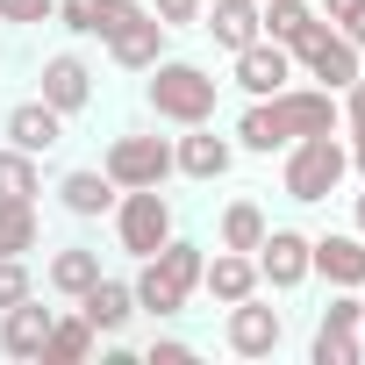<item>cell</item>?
<instances>
[{
	"label": "cell",
	"mask_w": 365,
	"mask_h": 365,
	"mask_svg": "<svg viewBox=\"0 0 365 365\" xmlns=\"http://www.w3.org/2000/svg\"><path fill=\"white\" fill-rule=\"evenodd\" d=\"M315 365H358L365 358V344H358V329H315V351H308Z\"/></svg>",
	"instance_id": "obj_28"
},
{
	"label": "cell",
	"mask_w": 365,
	"mask_h": 365,
	"mask_svg": "<svg viewBox=\"0 0 365 365\" xmlns=\"http://www.w3.org/2000/svg\"><path fill=\"white\" fill-rule=\"evenodd\" d=\"M358 344H365V329H358Z\"/></svg>",
	"instance_id": "obj_37"
},
{
	"label": "cell",
	"mask_w": 365,
	"mask_h": 365,
	"mask_svg": "<svg viewBox=\"0 0 365 365\" xmlns=\"http://www.w3.org/2000/svg\"><path fill=\"white\" fill-rule=\"evenodd\" d=\"M165 36H172V29H165L150 8H136V15H122V22H115L101 43H108V58H115L122 72H150V65L165 58Z\"/></svg>",
	"instance_id": "obj_10"
},
{
	"label": "cell",
	"mask_w": 365,
	"mask_h": 365,
	"mask_svg": "<svg viewBox=\"0 0 365 365\" xmlns=\"http://www.w3.org/2000/svg\"><path fill=\"white\" fill-rule=\"evenodd\" d=\"M201 29L237 58L244 43H258L265 36V22H258V0H208V8H201Z\"/></svg>",
	"instance_id": "obj_21"
},
{
	"label": "cell",
	"mask_w": 365,
	"mask_h": 365,
	"mask_svg": "<svg viewBox=\"0 0 365 365\" xmlns=\"http://www.w3.org/2000/svg\"><path fill=\"white\" fill-rule=\"evenodd\" d=\"M115 201H122V187H115L101 165H72V172L58 179V208H65V215H79V222L115 215Z\"/></svg>",
	"instance_id": "obj_14"
},
{
	"label": "cell",
	"mask_w": 365,
	"mask_h": 365,
	"mask_svg": "<svg viewBox=\"0 0 365 365\" xmlns=\"http://www.w3.org/2000/svg\"><path fill=\"white\" fill-rule=\"evenodd\" d=\"M344 150H351V172L365 179V129H358V136H344Z\"/></svg>",
	"instance_id": "obj_35"
},
{
	"label": "cell",
	"mask_w": 365,
	"mask_h": 365,
	"mask_svg": "<svg viewBox=\"0 0 365 365\" xmlns=\"http://www.w3.org/2000/svg\"><path fill=\"white\" fill-rule=\"evenodd\" d=\"M230 165H237V136H215V122H194L187 136H172V172H179V179L215 187Z\"/></svg>",
	"instance_id": "obj_7"
},
{
	"label": "cell",
	"mask_w": 365,
	"mask_h": 365,
	"mask_svg": "<svg viewBox=\"0 0 365 365\" xmlns=\"http://www.w3.org/2000/svg\"><path fill=\"white\" fill-rule=\"evenodd\" d=\"M143 8H150L165 29H201V8H208V0H143Z\"/></svg>",
	"instance_id": "obj_30"
},
{
	"label": "cell",
	"mask_w": 365,
	"mask_h": 365,
	"mask_svg": "<svg viewBox=\"0 0 365 365\" xmlns=\"http://www.w3.org/2000/svg\"><path fill=\"white\" fill-rule=\"evenodd\" d=\"M294 72H308L315 86H329V93H344V86H351V79H358L365 65H358V43H351V36H336V29L322 22V29H315V43H308V51L294 58Z\"/></svg>",
	"instance_id": "obj_12"
},
{
	"label": "cell",
	"mask_w": 365,
	"mask_h": 365,
	"mask_svg": "<svg viewBox=\"0 0 365 365\" xmlns=\"http://www.w3.org/2000/svg\"><path fill=\"white\" fill-rule=\"evenodd\" d=\"M51 15H58V0H0V22H15V29L51 22Z\"/></svg>",
	"instance_id": "obj_32"
},
{
	"label": "cell",
	"mask_w": 365,
	"mask_h": 365,
	"mask_svg": "<svg viewBox=\"0 0 365 365\" xmlns=\"http://www.w3.org/2000/svg\"><path fill=\"white\" fill-rule=\"evenodd\" d=\"M336 101H344V136H358V129H365V72H358Z\"/></svg>",
	"instance_id": "obj_33"
},
{
	"label": "cell",
	"mask_w": 365,
	"mask_h": 365,
	"mask_svg": "<svg viewBox=\"0 0 365 365\" xmlns=\"http://www.w3.org/2000/svg\"><path fill=\"white\" fill-rule=\"evenodd\" d=\"M93 322L86 315H51V336H43V358L36 365H79V358H93Z\"/></svg>",
	"instance_id": "obj_24"
},
{
	"label": "cell",
	"mask_w": 365,
	"mask_h": 365,
	"mask_svg": "<svg viewBox=\"0 0 365 365\" xmlns=\"http://www.w3.org/2000/svg\"><path fill=\"white\" fill-rule=\"evenodd\" d=\"M215 93H222V79H215L208 65H194V58H158V65H150V86H143L150 115L172 122V129L215 122Z\"/></svg>",
	"instance_id": "obj_3"
},
{
	"label": "cell",
	"mask_w": 365,
	"mask_h": 365,
	"mask_svg": "<svg viewBox=\"0 0 365 365\" xmlns=\"http://www.w3.org/2000/svg\"><path fill=\"white\" fill-rule=\"evenodd\" d=\"M51 315H58V308H43L36 294H29V301H15V308H0V351H8V358H43Z\"/></svg>",
	"instance_id": "obj_19"
},
{
	"label": "cell",
	"mask_w": 365,
	"mask_h": 365,
	"mask_svg": "<svg viewBox=\"0 0 365 365\" xmlns=\"http://www.w3.org/2000/svg\"><path fill=\"white\" fill-rule=\"evenodd\" d=\"M351 230H358V237H365V194H358V201H351Z\"/></svg>",
	"instance_id": "obj_36"
},
{
	"label": "cell",
	"mask_w": 365,
	"mask_h": 365,
	"mask_svg": "<svg viewBox=\"0 0 365 365\" xmlns=\"http://www.w3.org/2000/svg\"><path fill=\"white\" fill-rule=\"evenodd\" d=\"M222 344H230L237 358H272V351L287 344V315H279V308H265V301L251 294V301H237V308H230Z\"/></svg>",
	"instance_id": "obj_8"
},
{
	"label": "cell",
	"mask_w": 365,
	"mask_h": 365,
	"mask_svg": "<svg viewBox=\"0 0 365 365\" xmlns=\"http://www.w3.org/2000/svg\"><path fill=\"white\" fill-rule=\"evenodd\" d=\"M329 129H344V101L329 86H279L237 115V150L272 158V150H287L301 136H329Z\"/></svg>",
	"instance_id": "obj_1"
},
{
	"label": "cell",
	"mask_w": 365,
	"mask_h": 365,
	"mask_svg": "<svg viewBox=\"0 0 365 365\" xmlns=\"http://www.w3.org/2000/svg\"><path fill=\"white\" fill-rule=\"evenodd\" d=\"M36 287H29V265L22 258H0V308H15V301H29Z\"/></svg>",
	"instance_id": "obj_31"
},
{
	"label": "cell",
	"mask_w": 365,
	"mask_h": 365,
	"mask_svg": "<svg viewBox=\"0 0 365 365\" xmlns=\"http://www.w3.org/2000/svg\"><path fill=\"white\" fill-rule=\"evenodd\" d=\"M136 265H143V272L129 279L136 315H158V322H165V315H179V308L201 294V265H208V251H201L194 237H179V230H172V237H165L150 258H136Z\"/></svg>",
	"instance_id": "obj_2"
},
{
	"label": "cell",
	"mask_w": 365,
	"mask_h": 365,
	"mask_svg": "<svg viewBox=\"0 0 365 365\" xmlns=\"http://www.w3.org/2000/svg\"><path fill=\"white\" fill-rule=\"evenodd\" d=\"M51 294H65V301H79L93 279H101V251H86V244H65V251H51Z\"/></svg>",
	"instance_id": "obj_23"
},
{
	"label": "cell",
	"mask_w": 365,
	"mask_h": 365,
	"mask_svg": "<svg viewBox=\"0 0 365 365\" xmlns=\"http://www.w3.org/2000/svg\"><path fill=\"white\" fill-rule=\"evenodd\" d=\"M143 358H150V365H194V344H179V336H158Z\"/></svg>",
	"instance_id": "obj_34"
},
{
	"label": "cell",
	"mask_w": 365,
	"mask_h": 365,
	"mask_svg": "<svg viewBox=\"0 0 365 365\" xmlns=\"http://www.w3.org/2000/svg\"><path fill=\"white\" fill-rule=\"evenodd\" d=\"M201 294H208L215 308L251 301V294H258V258H251V251H215V258L201 265Z\"/></svg>",
	"instance_id": "obj_15"
},
{
	"label": "cell",
	"mask_w": 365,
	"mask_h": 365,
	"mask_svg": "<svg viewBox=\"0 0 365 365\" xmlns=\"http://www.w3.org/2000/svg\"><path fill=\"white\" fill-rule=\"evenodd\" d=\"M265 230H272V222H265L258 201H230V208H222V251H258Z\"/></svg>",
	"instance_id": "obj_27"
},
{
	"label": "cell",
	"mask_w": 365,
	"mask_h": 365,
	"mask_svg": "<svg viewBox=\"0 0 365 365\" xmlns=\"http://www.w3.org/2000/svg\"><path fill=\"white\" fill-rule=\"evenodd\" d=\"M322 8V22L336 29V36H351L358 51H365V0H315Z\"/></svg>",
	"instance_id": "obj_29"
},
{
	"label": "cell",
	"mask_w": 365,
	"mask_h": 365,
	"mask_svg": "<svg viewBox=\"0 0 365 365\" xmlns=\"http://www.w3.org/2000/svg\"><path fill=\"white\" fill-rule=\"evenodd\" d=\"M8 143H15V150H29V158H43V150H58V143H65V115L36 93V101L8 108Z\"/></svg>",
	"instance_id": "obj_16"
},
{
	"label": "cell",
	"mask_w": 365,
	"mask_h": 365,
	"mask_svg": "<svg viewBox=\"0 0 365 365\" xmlns=\"http://www.w3.org/2000/svg\"><path fill=\"white\" fill-rule=\"evenodd\" d=\"M308 279H329V287H351V294H365V237H358V230L308 237Z\"/></svg>",
	"instance_id": "obj_9"
},
{
	"label": "cell",
	"mask_w": 365,
	"mask_h": 365,
	"mask_svg": "<svg viewBox=\"0 0 365 365\" xmlns=\"http://www.w3.org/2000/svg\"><path fill=\"white\" fill-rule=\"evenodd\" d=\"M36 237H43L36 201H0V258H29Z\"/></svg>",
	"instance_id": "obj_25"
},
{
	"label": "cell",
	"mask_w": 365,
	"mask_h": 365,
	"mask_svg": "<svg viewBox=\"0 0 365 365\" xmlns=\"http://www.w3.org/2000/svg\"><path fill=\"white\" fill-rule=\"evenodd\" d=\"M101 172L115 179L122 194L129 187H165V179H172V136H115L108 158H101Z\"/></svg>",
	"instance_id": "obj_6"
},
{
	"label": "cell",
	"mask_w": 365,
	"mask_h": 365,
	"mask_svg": "<svg viewBox=\"0 0 365 365\" xmlns=\"http://www.w3.org/2000/svg\"><path fill=\"white\" fill-rule=\"evenodd\" d=\"M72 308L93 322V336H122V329H129V315H136V294H129V279H108V272H101Z\"/></svg>",
	"instance_id": "obj_17"
},
{
	"label": "cell",
	"mask_w": 365,
	"mask_h": 365,
	"mask_svg": "<svg viewBox=\"0 0 365 365\" xmlns=\"http://www.w3.org/2000/svg\"><path fill=\"white\" fill-rule=\"evenodd\" d=\"M258 22H265L272 43H287L301 58L315 43V29H322V8H315V0H258Z\"/></svg>",
	"instance_id": "obj_18"
},
{
	"label": "cell",
	"mask_w": 365,
	"mask_h": 365,
	"mask_svg": "<svg viewBox=\"0 0 365 365\" xmlns=\"http://www.w3.org/2000/svg\"><path fill=\"white\" fill-rule=\"evenodd\" d=\"M43 194V172H36V158L29 150H0V201H36Z\"/></svg>",
	"instance_id": "obj_26"
},
{
	"label": "cell",
	"mask_w": 365,
	"mask_h": 365,
	"mask_svg": "<svg viewBox=\"0 0 365 365\" xmlns=\"http://www.w3.org/2000/svg\"><path fill=\"white\" fill-rule=\"evenodd\" d=\"M43 101H51L65 122L93 101V72H86V58H79V51H58V58L43 65Z\"/></svg>",
	"instance_id": "obj_20"
},
{
	"label": "cell",
	"mask_w": 365,
	"mask_h": 365,
	"mask_svg": "<svg viewBox=\"0 0 365 365\" xmlns=\"http://www.w3.org/2000/svg\"><path fill=\"white\" fill-rule=\"evenodd\" d=\"M165 237H172V201H165V187H129V194L115 201V244H122L129 258H150Z\"/></svg>",
	"instance_id": "obj_5"
},
{
	"label": "cell",
	"mask_w": 365,
	"mask_h": 365,
	"mask_svg": "<svg viewBox=\"0 0 365 365\" xmlns=\"http://www.w3.org/2000/svg\"><path fill=\"white\" fill-rule=\"evenodd\" d=\"M251 258H258V287H272V294L308 287V237L301 230H265Z\"/></svg>",
	"instance_id": "obj_11"
},
{
	"label": "cell",
	"mask_w": 365,
	"mask_h": 365,
	"mask_svg": "<svg viewBox=\"0 0 365 365\" xmlns=\"http://www.w3.org/2000/svg\"><path fill=\"white\" fill-rule=\"evenodd\" d=\"M344 179H351V150H344V129L287 143V172H279V187H287V201L315 208V201H329V194L344 187Z\"/></svg>",
	"instance_id": "obj_4"
},
{
	"label": "cell",
	"mask_w": 365,
	"mask_h": 365,
	"mask_svg": "<svg viewBox=\"0 0 365 365\" xmlns=\"http://www.w3.org/2000/svg\"><path fill=\"white\" fill-rule=\"evenodd\" d=\"M251 101H265V93H279V86H294V51L287 43H272V36H258V43H244L237 51V72H230Z\"/></svg>",
	"instance_id": "obj_13"
},
{
	"label": "cell",
	"mask_w": 365,
	"mask_h": 365,
	"mask_svg": "<svg viewBox=\"0 0 365 365\" xmlns=\"http://www.w3.org/2000/svg\"><path fill=\"white\" fill-rule=\"evenodd\" d=\"M143 0H58V22L72 29V36H108L122 15H136Z\"/></svg>",
	"instance_id": "obj_22"
}]
</instances>
